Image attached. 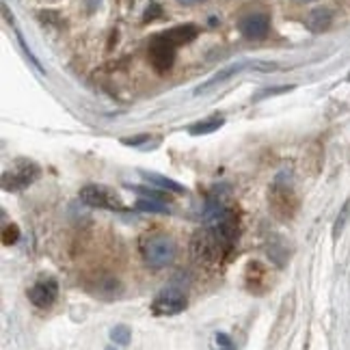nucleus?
I'll return each instance as SVG.
<instances>
[{
    "mask_svg": "<svg viewBox=\"0 0 350 350\" xmlns=\"http://www.w3.org/2000/svg\"><path fill=\"white\" fill-rule=\"evenodd\" d=\"M139 249L145 264L150 268H165L169 264H173L175 253H178V247H175V240L167 234H145L139 242Z\"/></svg>",
    "mask_w": 350,
    "mask_h": 350,
    "instance_id": "nucleus-1",
    "label": "nucleus"
},
{
    "mask_svg": "<svg viewBox=\"0 0 350 350\" xmlns=\"http://www.w3.org/2000/svg\"><path fill=\"white\" fill-rule=\"evenodd\" d=\"M39 175H42L39 165H35L33 160L18 158L16 163L11 165V169L3 173V188L11 193L24 191V188H29Z\"/></svg>",
    "mask_w": 350,
    "mask_h": 350,
    "instance_id": "nucleus-2",
    "label": "nucleus"
},
{
    "mask_svg": "<svg viewBox=\"0 0 350 350\" xmlns=\"http://www.w3.org/2000/svg\"><path fill=\"white\" fill-rule=\"evenodd\" d=\"M80 201L91 208H100V210H124L121 197L117 193H113L111 188L100 186V184H87L80 188Z\"/></svg>",
    "mask_w": 350,
    "mask_h": 350,
    "instance_id": "nucleus-3",
    "label": "nucleus"
},
{
    "mask_svg": "<svg viewBox=\"0 0 350 350\" xmlns=\"http://www.w3.org/2000/svg\"><path fill=\"white\" fill-rule=\"evenodd\" d=\"M268 204H271V212L275 214L279 221L292 219L294 214H296V210H299V201H296V195L292 193V188L279 184V182L271 188Z\"/></svg>",
    "mask_w": 350,
    "mask_h": 350,
    "instance_id": "nucleus-4",
    "label": "nucleus"
},
{
    "mask_svg": "<svg viewBox=\"0 0 350 350\" xmlns=\"http://www.w3.org/2000/svg\"><path fill=\"white\" fill-rule=\"evenodd\" d=\"M186 309V296L180 288H165L160 292L154 303H152V312L156 316H178Z\"/></svg>",
    "mask_w": 350,
    "mask_h": 350,
    "instance_id": "nucleus-5",
    "label": "nucleus"
},
{
    "mask_svg": "<svg viewBox=\"0 0 350 350\" xmlns=\"http://www.w3.org/2000/svg\"><path fill=\"white\" fill-rule=\"evenodd\" d=\"M175 61V46L163 35H156L150 44V63L156 72H167Z\"/></svg>",
    "mask_w": 350,
    "mask_h": 350,
    "instance_id": "nucleus-6",
    "label": "nucleus"
},
{
    "mask_svg": "<svg viewBox=\"0 0 350 350\" xmlns=\"http://www.w3.org/2000/svg\"><path fill=\"white\" fill-rule=\"evenodd\" d=\"M57 296H59V284L55 279H39L37 284L29 290V299L35 307L39 309H46L50 307L52 303L57 301Z\"/></svg>",
    "mask_w": 350,
    "mask_h": 350,
    "instance_id": "nucleus-7",
    "label": "nucleus"
},
{
    "mask_svg": "<svg viewBox=\"0 0 350 350\" xmlns=\"http://www.w3.org/2000/svg\"><path fill=\"white\" fill-rule=\"evenodd\" d=\"M238 29L249 39H264L271 31V20H268L266 13H249L240 20Z\"/></svg>",
    "mask_w": 350,
    "mask_h": 350,
    "instance_id": "nucleus-8",
    "label": "nucleus"
},
{
    "mask_svg": "<svg viewBox=\"0 0 350 350\" xmlns=\"http://www.w3.org/2000/svg\"><path fill=\"white\" fill-rule=\"evenodd\" d=\"M199 29L193 24H184V26H173V29H169L167 33H163L165 39H169V42L175 46V48H180L184 44H191L193 39L197 37Z\"/></svg>",
    "mask_w": 350,
    "mask_h": 350,
    "instance_id": "nucleus-9",
    "label": "nucleus"
},
{
    "mask_svg": "<svg viewBox=\"0 0 350 350\" xmlns=\"http://www.w3.org/2000/svg\"><path fill=\"white\" fill-rule=\"evenodd\" d=\"M331 20H333V13L329 9H314L312 13L307 16V29L312 33H322L327 31L331 26Z\"/></svg>",
    "mask_w": 350,
    "mask_h": 350,
    "instance_id": "nucleus-10",
    "label": "nucleus"
},
{
    "mask_svg": "<svg viewBox=\"0 0 350 350\" xmlns=\"http://www.w3.org/2000/svg\"><path fill=\"white\" fill-rule=\"evenodd\" d=\"M139 173L143 175L147 182L156 184L158 188H163V191H169V193H175V195L186 193V188L182 184H178L175 180H169V178H165V175H160V173H150V171H139Z\"/></svg>",
    "mask_w": 350,
    "mask_h": 350,
    "instance_id": "nucleus-11",
    "label": "nucleus"
},
{
    "mask_svg": "<svg viewBox=\"0 0 350 350\" xmlns=\"http://www.w3.org/2000/svg\"><path fill=\"white\" fill-rule=\"evenodd\" d=\"M137 210L139 212H150V214H169L171 212V208L167 206V201L147 199V197H141L137 201Z\"/></svg>",
    "mask_w": 350,
    "mask_h": 350,
    "instance_id": "nucleus-12",
    "label": "nucleus"
},
{
    "mask_svg": "<svg viewBox=\"0 0 350 350\" xmlns=\"http://www.w3.org/2000/svg\"><path fill=\"white\" fill-rule=\"evenodd\" d=\"M225 124L223 117H212V119H206V121H199V124L188 128L191 134H210V132H217L221 126Z\"/></svg>",
    "mask_w": 350,
    "mask_h": 350,
    "instance_id": "nucleus-13",
    "label": "nucleus"
},
{
    "mask_svg": "<svg viewBox=\"0 0 350 350\" xmlns=\"http://www.w3.org/2000/svg\"><path fill=\"white\" fill-rule=\"evenodd\" d=\"M130 191L139 193L141 197H147V199H158V201H169L167 193H160V191H154V188H147V186H128Z\"/></svg>",
    "mask_w": 350,
    "mask_h": 350,
    "instance_id": "nucleus-14",
    "label": "nucleus"
},
{
    "mask_svg": "<svg viewBox=\"0 0 350 350\" xmlns=\"http://www.w3.org/2000/svg\"><path fill=\"white\" fill-rule=\"evenodd\" d=\"M111 338H113V342H115V344L126 346V344L130 342V338H132V333H130V329H128V327L119 325V327H115V329L111 331Z\"/></svg>",
    "mask_w": 350,
    "mask_h": 350,
    "instance_id": "nucleus-15",
    "label": "nucleus"
},
{
    "mask_svg": "<svg viewBox=\"0 0 350 350\" xmlns=\"http://www.w3.org/2000/svg\"><path fill=\"white\" fill-rule=\"evenodd\" d=\"M20 240V227L18 225H7L5 230H3V245L5 247H11V245H16V242Z\"/></svg>",
    "mask_w": 350,
    "mask_h": 350,
    "instance_id": "nucleus-16",
    "label": "nucleus"
},
{
    "mask_svg": "<svg viewBox=\"0 0 350 350\" xmlns=\"http://www.w3.org/2000/svg\"><path fill=\"white\" fill-rule=\"evenodd\" d=\"M147 141H150V134H141V137H132V139H121V143L130 145V147H139Z\"/></svg>",
    "mask_w": 350,
    "mask_h": 350,
    "instance_id": "nucleus-17",
    "label": "nucleus"
},
{
    "mask_svg": "<svg viewBox=\"0 0 350 350\" xmlns=\"http://www.w3.org/2000/svg\"><path fill=\"white\" fill-rule=\"evenodd\" d=\"M348 212H350V201H348V204L344 206V210H342V214H340V217H338V223H335V236H338L340 232H342V227H344V223H346V217H348Z\"/></svg>",
    "mask_w": 350,
    "mask_h": 350,
    "instance_id": "nucleus-18",
    "label": "nucleus"
},
{
    "mask_svg": "<svg viewBox=\"0 0 350 350\" xmlns=\"http://www.w3.org/2000/svg\"><path fill=\"white\" fill-rule=\"evenodd\" d=\"M217 342H219V344H221L225 350H234V346H232V340L227 338L225 333H219V335H217Z\"/></svg>",
    "mask_w": 350,
    "mask_h": 350,
    "instance_id": "nucleus-19",
    "label": "nucleus"
},
{
    "mask_svg": "<svg viewBox=\"0 0 350 350\" xmlns=\"http://www.w3.org/2000/svg\"><path fill=\"white\" fill-rule=\"evenodd\" d=\"M158 16H160V7L158 5H152L150 9H147V13H145V22H150V20H154Z\"/></svg>",
    "mask_w": 350,
    "mask_h": 350,
    "instance_id": "nucleus-20",
    "label": "nucleus"
},
{
    "mask_svg": "<svg viewBox=\"0 0 350 350\" xmlns=\"http://www.w3.org/2000/svg\"><path fill=\"white\" fill-rule=\"evenodd\" d=\"M180 5H197V3H201V0H178Z\"/></svg>",
    "mask_w": 350,
    "mask_h": 350,
    "instance_id": "nucleus-21",
    "label": "nucleus"
},
{
    "mask_svg": "<svg viewBox=\"0 0 350 350\" xmlns=\"http://www.w3.org/2000/svg\"><path fill=\"white\" fill-rule=\"evenodd\" d=\"M296 3H314V0H296Z\"/></svg>",
    "mask_w": 350,
    "mask_h": 350,
    "instance_id": "nucleus-22",
    "label": "nucleus"
},
{
    "mask_svg": "<svg viewBox=\"0 0 350 350\" xmlns=\"http://www.w3.org/2000/svg\"><path fill=\"white\" fill-rule=\"evenodd\" d=\"M348 80H350V76H348Z\"/></svg>",
    "mask_w": 350,
    "mask_h": 350,
    "instance_id": "nucleus-23",
    "label": "nucleus"
},
{
    "mask_svg": "<svg viewBox=\"0 0 350 350\" xmlns=\"http://www.w3.org/2000/svg\"><path fill=\"white\" fill-rule=\"evenodd\" d=\"M109 350H113V348H109Z\"/></svg>",
    "mask_w": 350,
    "mask_h": 350,
    "instance_id": "nucleus-24",
    "label": "nucleus"
}]
</instances>
